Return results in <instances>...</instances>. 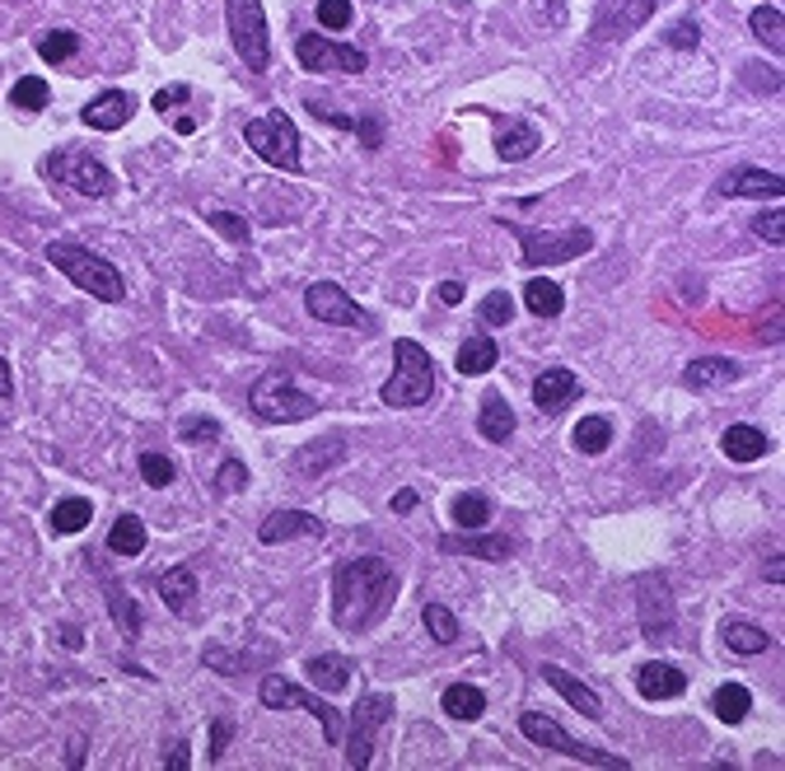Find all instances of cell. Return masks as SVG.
I'll return each instance as SVG.
<instances>
[{
	"mask_svg": "<svg viewBox=\"0 0 785 771\" xmlns=\"http://www.w3.org/2000/svg\"><path fill=\"white\" fill-rule=\"evenodd\" d=\"M146 543H150V533L146 524H140V514H122L113 528H108V552L113 557H140L146 552Z\"/></svg>",
	"mask_w": 785,
	"mask_h": 771,
	"instance_id": "cell-33",
	"label": "cell"
},
{
	"mask_svg": "<svg viewBox=\"0 0 785 771\" xmlns=\"http://www.w3.org/2000/svg\"><path fill=\"white\" fill-rule=\"evenodd\" d=\"M748 28L767 47H772V52H781V47H785V14H781V5H758L748 14Z\"/></svg>",
	"mask_w": 785,
	"mask_h": 771,
	"instance_id": "cell-41",
	"label": "cell"
},
{
	"mask_svg": "<svg viewBox=\"0 0 785 771\" xmlns=\"http://www.w3.org/2000/svg\"><path fill=\"white\" fill-rule=\"evenodd\" d=\"M211 486H215V496H234V492H244V486H248V468H244L239 459H225V463H220V472H215V482H211Z\"/></svg>",
	"mask_w": 785,
	"mask_h": 771,
	"instance_id": "cell-49",
	"label": "cell"
},
{
	"mask_svg": "<svg viewBox=\"0 0 785 771\" xmlns=\"http://www.w3.org/2000/svg\"><path fill=\"white\" fill-rule=\"evenodd\" d=\"M752 234H758V239H767L772 248H781V244H785V229H781V207L762 211L758 220H752Z\"/></svg>",
	"mask_w": 785,
	"mask_h": 771,
	"instance_id": "cell-52",
	"label": "cell"
},
{
	"mask_svg": "<svg viewBox=\"0 0 785 771\" xmlns=\"http://www.w3.org/2000/svg\"><path fill=\"white\" fill-rule=\"evenodd\" d=\"M392 720V697L388 692H365L351 711L347 725V767H370L374 762V738Z\"/></svg>",
	"mask_w": 785,
	"mask_h": 771,
	"instance_id": "cell-11",
	"label": "cell"
},
{
	"mask_svg": "<svg viewBox=\"0 0 785 771\" xmlns=\"http://www.w3.org/2000/svg\"><path fill=\"white\" fill-rule=\"evenodd\" d=\"M225 20L244 66L253 75H266V66H272V28H266L262 0H225Z\"/></svg>",
	"mask_w": 785,
	"mask_h": 771,
	"instance_id": "cell-7",
	"label": "cell"
},
{
	"mask_svg": "<svg viewBox=\"0 0 785 771\" xmlns=\"http://www.w3.org/2000/svg\"><path fill=\"white\" fill-rule=\"evenodd\" d=\"M207 225H215L225 239L234 244H248V220L244 215H234V211H207Z\"/></svg>",
	"mask_w": 785,
	"mask_h": 771,
	"instance_id": "cell-51",
	"label": "cell"
},
{
	"mask_svg": "<svg viewBox=\"0 0 785 771\" xmlns=\"http://www.w3.org/2000/svg\"><path fill=\"white\" fill-rule=\"evenodd\" d=\"M506 229L520 239V262L524 266H557V262H575L594 248V229L585 225H566V229H533V225H514L506 220Z\"/></svg>",
	"mask_w": 785,
	"mask_h": 771,
	"instance_id": "cell-4",
	"label": "cell"
},
{
	"mask_svg": "<svg viewBox=\"0 0 785 771\" xmlns=\"http://www.w3.org/2000/svg\"><path fill=\"white\" fill-rule=\"evenodd\" d=\"M10 103L20 108V113H42V108L52 103V85H47L42 75H20V85L10 89Z\"/></svg>",
	"mask_w": 785,
	"mask_h": 771,
	"instance_id": "cell-40",
	"label": "cell"
},
{
	"mask_svg": "<svg viewBox=\"0 0 785 771\" xmlns=\"http://www.w3.org/2000/svg\"><path fill=\"white\" fill-rule=\"evenodd\" d=\"M543 5H547V24H552V28L566 24V14H571V10H566V0H538V10H543Z\"/></svg>",
	"mask_w": 785,
	"mask_h": 771,
	"instance_id": "cell-57",
	"label": "cell"
},
{
	"mask_svg": "<svg viewBox=\"0 0 785 771\" xmlns=\"http://www.w3.org/2000/svg\"><path fill=\"white\" fill-rule=\"evenodd\" d=\"M337 463H347V449H341V435L313 439V445H304L300 453H295V472H300V477H319V472L337 468Z\"/></svg>",
	"mask_w": 785,
	"mask_h": 771,
	"instance_id": "cell-28",
	"label": "cell"
},
{
	"mask_svg": "<svg viewBox=\"0 0 785 771\" xmlns=\"http://www.w3.org/2000/svg\"><path fill=\"white\" fill-rule=\"evenodd\" d=\"M439 711H445L449 720H482V711H486V692L473 687V683H449V687H445V697H439Z\"/></svg>",
	"mask_w": 785,
	"mask_h": 771,
	"instance_id": "cell-31",
	"label": "cell"
},
{
	"mask_svg": "<svg viewBox=\"0 0 785 771\" xmlns=\"http://www.w3.org/2000/svg\"><path fill=\"white\" fill-rule=\"evenodd\" d=\"M164 767H174V771H187L192 767V753H187V738H178L174 753H164Z\"/></svg>",
	"mask_w": 785,
	"mask_h": 771,
	"instance_id": "cell-56",
	"label": "cell"
},
{
	"mask_svg": "<svg viewBox=\"0 0 785 771\" xmlns=\"http://www.w3.org/2000/svg\"><path fill=\"white\" fill-rule=\"evenodd\" d=\"M187 99H192V89H187V85H169V89H154L150 108H154V113H164V117H169V113H174V108H183Z\"/></svg>",
	"mask_w": 785,
	"mask_h": 771,
	"instance_id": "cell-54",
	"label": "cell"
},
{
	"mask_svg": "<svg viewBox=\"0 0 785 771\" xmlns=\"http://www.w3.org/2000/svg\"><path fill=\"white\" fill-rule=\"evenodd\" d=\"M244 140L262 164L281 173H300V127L286 113H262L244 122Z\"/></svg>",
	"mask_w": 785,
	"mask_h": 771,
	"instance_id": "cell-6",
	"label": "cell"
},
{
	"mask_svg": "<svg viewBox=\"0 0 785 771\" xmlns=\"http://www.w3.org/2000/svg\"><path fill=\"white\" fill-rule=\"evenodd\" d=\"M496 122V154L506 164H524L533 150H543V132L520 113H486Z\"/></svg>",
	"mask_w": 785,
	"mask_h": 771,
	"instance_id": "cell-16",
	"label": "cell"
},
{
	"mask_svg": "<svg viewBox=\"0 0 785 771\" xmlns=\"http://www.w3.org/2000/svg\"><path fill=\"white\" fill-rule=\"evenodd\" d=\"M421 622H426V632L435 636V645H453L463 632H459V618L445 608V604H426L421 608Z\"/></svg>",
	"mask_w": 785,
	"mask_h": 771,
	"instance_id": "cell-44",
	"label": "cell"
},
{
	"mask_svg": "<svg viewBox=\"0 0 785 771\" xmlns=\"http://www.w3.org/2000/svg\"><path fill=\"white\" fill-rule=\"evenodd\" d=\"M327 524L319 514H309V510H272L258 524V543L266 547H276V543H290V538H323Z\"/></svg>",
	"mask_w": 785,
	"mask_h": 771,
	"instance_id": "cell-17",
	"label": "cell"
},
{
	"mask_svg": "<svg viewBox=\"0 0 785 771\" xmlns=\"http://www.w3.org/2000/svg\"><path fill=\"white\" fill-rule=\"evenodd\" d=\"M416 500H421L416 492H398V496H392V510L407 514V510H416Z\"/></svg>",
	"mask_w": 785,
	"mask_h": 771,
	"instance_id": "cell-61",
	"label": "cell"
},
{
	"mask_svg": "<svg viewBox=\"0 0 785 771\" xmlns=\"http://www.w3.org/2000/svg\"><path fill=\"white\" fill-rule=\"evenodd\" d=\"M781 575H785V571H781V557H772V565H767V580H772V585H781Z\"/></svg>",
	"mask_w": 785,
	"mask_h": 771,
	"instance_id": "cell-63",
	"label": "cell"
},
{
	"mask_svg": "<svg viewBox=\"0 0 785 771\" xmlns=\"http://www.w3.org/2000/svg\"><path fill=\"white\" fill-rule=\"evenodd\" d=\"M398 604V571L384 557H351L333 571V622L341 632H374Z\"/></svg>",
	"mask_w": 785,
	"mask_h": 771,
	"instance_id": "cell-1",
	"label": "cell"
},
{
	"mask_svg": "<svg viewBox=\"0 0 785 771\" xmlns=\"http://www.w3.org/2000/svg\"><path fill=\"white\" fill-rule=\"evenodd\" d=\"M520 734L533 738L538 748H552V753H561V758H575V762H589V767H618V771L626 767V758H618V753H603L594 744H580V738H571L552 716H543V711H524L520 716Z\"/></svg>",
	"mask_w": 785,
	"mask_h": 771,
	"instance_id": "cell-9",
	"label": "cell"
},
{
	"mask_svg": "<svg viewBox=\"0 0 785 771\" xmlns=\"http://www.w3.org/2000/svg\"><path fill=\"white\" fill-rule=\"evenodd\" d=\"M201 664L215 669V673H244V669H253L258 659L239 655V650H225V645H207V650H201Z\"/></svg>",
	"mask_w": 785,
	"mask_h": 771,
	"instance_id": "cell-46",
	"label": "cell"
},
{
	"mask_svg": "<svg viewBox=\"0 0 785 771\" xmlns=\"http://www.w3.org/2000/svg\"><path fill=\"white\" fill-rule=\"evenodd\" d=\"M248 407H253L258 421H266V426H295V421H309L319 412V402L295 388L286 370H266L262 380L248 388Z\"/></svg>",
	"mask_w": 785,
	"mask_h": 771,
	"instance_id": "cell-5",
	"label": "cell"
},
{
	"mask_svg": "<svg viewBox=\"0 0 785 771\" xmlns=\"http://www.w3.org/2000/svg\"><path fill=\"white\" fill-rule=\"evenodd\" d=\"M514 295L510 290H491L486 300L477 304V319H482V327H510L514 323Z\"/></svg>",
	"mask_w": 785,
	"mask_h": 771,
	"instance_id": "cell-45",
	"label": "cell"
},
{
	"mask_svg": "<svg viewBox=\"0 0 785 771\" xmlns=\"http://www.w3.org/2000/svg\"><path fill=\"white\" fill-rule=\"evenodd\" d=\"M453 524H459L463 533H473V528H486L491 524V500L477 496V492H468L453 500Z\"/></svg>",
	"mask_w": 785,
	"mask_h": 771,
	"instance_id": "cell-42",
	"label": "cell"
},
{
	"mask_svg": "<svg viewBox=\"0 0 785 771\" xmlns=\"http://www.w3.org/2000/svg\"><path fill=\"white\" fill-rule=\"evenodd\" d=\"M0 398H14V380H10V360L0 356Z\"/></svg>",
	"mask_w": 785,
	"mask_h": 771,
	"instance_id": "cell-60",
	"label": "cell"
},
{
	"mask_svg": "<svg viewBox=\"0 0 785 771\" xmlns=\"http://www.w3.org/2000/svg\"><path fill=\"white\" fill-rule=\"evenodd\" d=\"M304 309H309V319L333 323V327H365V333L374 327V319L337 286V281H313V286L304 290Z\"/></svg>",
	"mask_w": 785,
	"mask_h": 771,
	"instance_id": "cell-14",
	"label": "cell"
},
{
	"mask_svg": "<svg viewBox=\"0 0 785 771\" xmlns=\"http://www.w3.org/2000/svg\"><path fill=\"white\" fill-rule=\"evenodd\" d=\"M575 398H580V380L566 365H552L533 380V402H538V412H547V416L561 412V407H571Z\"/></svg>",
	"mask_w": 785,
	"mask_h": 771,
	"instance_id": "cell-22",
	"label": "cell"
},
{
	"mask_svg": "<svg viewBox=\"0 0 785 771\" xmlns=\"http://www.w3.org/2000/svg\"><path fill=\"white\" fill-rule=\"evenodd\" d=\"M711 711H715V720H725V725H744L752 711V692L744 683H720L711 697Z\"/></svg>",
	"mask_w": 785,
	"mask_h": 771,
	"instance_id": "cell-35",
	"label": "cell"
},
{
	"mask_svg": "<svg viewBox=\"0 0 785 771\" xmlns=\"http://www.w3.org/2000/svg\"><path fill=\"white\" fill-rule=\"evenodd\" d=\"M514 407L500 398V393L491 388V393H482V412H477V435L486 439V445H506V439L514 435Z\"/></svg>",
	"mask_w": 785,
	"mask_h": 771,
	"instance_id": "cell-25",
	"label": "cell"
},
{
	"mask_svg": "<svg viewBox=\"0 0 785 771\" xmlns=\"http://www.w3.org/2000/svg\"><path fill=\"white\" fill-rule=\"evenodd\" d=\"M636 692L646 701H673L687 692V673L678 664H669V659H650V664L636 669Z\"/></svg>",
	"mask_w": 785,
	"mask_h": 771,
	"instance_id": "cell-20",
	"label": "cell"
},
{
	"mask_svg": "<svg viewBox=\"0 0 785 771\" xmlns=\"http://www.w3.org/2000/svg\"><path fill=\"white\" fill-rule=\"evenodd\" d=\"M75 52H80V34L75 28H47V34H38V57L47 66H66Z\"/></svg>",
	"mask_w": 785,
	"mask_h": 771,
	"instance_id": "cell-39",
	"label": "cell"
},
{
	"mask_svg": "<svg viewBox=\"0 0 785 771\" xmlns=\"http://www.w3.org/2000/svg\"><path fill=\"white\" fill-rule=\"evenodd\" d=\"M295 61L304 71H341V75H360L370 66V57L351 42H333V38H319V34H300L295 38Z\"/></svg>",
	"mask_w": 785,
	"mask_h": 771,
	"instance_id": "cell-13",
	"label": "cell"
},
{
	"mask_svg": "<svg viewBox=\"0 0 785 771\" xmlns=\"http://www.w3.org/2000/svg\"><path fill=\"white\" fill-rule=\"evenodd\" d=\"M103 594H108V612H113L117 632L127 636V641H136V636H140V608H136V599L117 585L113 575H103Z\"/></svg>",
	"mask_w": 785,
	"mask_h": 771,
	"instance_id": "cell-32",
	"label": "cell"
},
{
	"mask_svg": "<svg viewBox=\"0 0 785 771\" xmlns=\"http://www.w3.org/2000/svg\"><path fill=\"white\" fill-rule=\"evenodd\" d=\"M543 679L552 683V687H557L561 697H566V701H571V706H575V711L585 716V720H603V701H599V692H594V687H585V683L575 679V673H566L561 664H543Z\"/></svg>",
	"mask_w": 785,
	"mask_h": 771,
	"instance_id": "cell-24",
	"label": "cell"
},
{
	"mask_svg": "<svg viewBox=\"0 0 785 771\" xmlns=\"http://www.w3.org/2000/svg\"><path fill=\"white\" fill-rule=\"evenodd\" d=\"M524 309L533 313V319H557V313L566 309V290H561L557 281H547V276H528L524 281Z\"/></svg>",
	"mask_w": 785,
	"mask_h": 771,
	"instance_id": "cell-30",
	"label": "cell"
},
{
	"mask_svg": "<svg viewBox=\"0 0 785 771\" xmlns=\"http://www.w3.org/2000/svg\"><path fill=\"white\" fill-rule=\"evenodd\" d=\"M229 734H234V725H229L225 716H215V720H211V748H207V762H220V758H225Z\"/></svg>",
	"mask_w": 785,
	"mask_h": 771,
	"instance_id": "cell-55",
	"label": "cell"
},
{
	"mask_svg": "<svg viewBox=\"0 0 785 771\" xmlns=\"http://www.w3.org/2000/svg\"><path fill=\"white\" fill-rule=\"evenodd\" d=\"M94 519V506L85 496H66V500H57L52 514H47V528L52 533H80L85 524Z\"/></svg>",
	"mask_w": 785,
	"mask_h": 771,
	"instance_id": "cell-38",
	"label": "cell"
},
{
	"mask_svg": "<svg viewBox=\"0 0 785 771\" xmlns=\"http://www.w3.org/2000/svg\"><path fill=\"white\" fill-rule=\"evenodd\" d=\"M767 449H772V439H767V431H758V426H730L725 435H720V453H725L730 463H758V459H767Z\"/></svg>",
	"mask_w": 785,
	"mask_h": 771,
	"instance_id": "cell-26",
	"label": "cell"
},
{
	"mask_svg": "<svg viewBox=\"0 0 785 771\" xmlns=\"http://www.w3.org/2000/svg\"><path fill=\"white\" fill-rule=\"evenodd\" d=\"M496 360H500V346H496V337H482V333H473L463 346H459V374H486V370H496Z\"/></svg>",
	"mask_w": 785,
	"mask_h": 771,
	"instance_id": "cell-37",
	"label": "cell"
},
{
	"mask_svg": "<svg viewBox=\"0 0 785 771\" xmlns=\"http://www.w3.org/2000/svg\"><path fill=\"white\" fill-rule=\"evenodd\" d=\"M136 468H140V477H146V486H154V492H164V486H174V477H178V468H174V459L169 453H154V449H146L136 459Z\"/></svg>",
	"mask_w": 785,
	"mask_h": 771,
	"instance_id": "cell-43",
	"label": "cell"
},
{
	"mask_svg": "<svg viewBox=\"0 0 785 771\" xmlns=\"http://www.w3.org/2000/svg\"><path fill=\"white\" fill-rule=\"evenodd\" d=\"M664 42L673 47V52H693V47L701 42V28H697L693 20H678V24H673L669 34H664Z\"/></svg>",
	"mask_w": 785,
	"mask_h": 771,
	"instance_id": "cell-53",
	"label": "cell"
},
{
	"mask_svg": "<svg viewBox=\"0 0 785 771\" xmlns=\"http://www.w3.org/2000/svg\"><path fill=\"white\" fill-rule=\"evenodd\" d=\"M571 445L585 453V459H599L612 449V421L608 416H580V426L571 431Z\"/></svg>",
	"mask_w": 785,
	"mask_h": 771,
	"instance_id": "cell-36",
	"label": "cell"
},
{
	"mask_svg": "<svg viewBox=\"0 0 785 771\" xmlns=\"http://www.w3.org/2000/svg\"><path fill=\"white\" fill-rule=\"evenodd\" d=\"M435 295H439V304H463V286H459V281H445Z\"/></svg>",
	"mask_w": 785,
	"mask_h": 771,
	"instance_id": "cell-58",
	"label": "cell"
},
{
	"mask_svg": "<svg viewBox=\"0 0 785 771\" xmlns=\"http://www.w3.org/2000/svg\"><path fill=\"white\" fill-rule=\"evenodd\" d=\"M304 673H309V683L323 687V692H347L356 664H351L347 655H313L309 664H304Z\"/></svg>",
	"mask_w": 785,
	"mask_h": 771,
	"instance_id": "cell-29",
	"label": "cell"
},
{
	"mask_svg": "<svg viewBox=\"0 0 785 771\" xmlns=\"http://www.w3.org/2000/svg\"><path fill=\"white\" fill-rule=\"evenodd\" d=\"M720 192L725 197H758V201H781L785 192V183H781V173H767V169H730L725 178H720Z\"/></svg>",
	"mask_w": 785,
	"mask_h": 771,
	"instance_id": "cell-21",
	"label": "cell"
},
{
	"mask_svg": "<svg viewBox=\"0 0 785 771\" xmlns=\"http://www.w3.org/2000/svg\"><path fill=\"white\" fill-rule=\"evenodd\" d=\"M439 552L453 557V552H463V557H477V561H510L514 557V538H506V533H445L439 538Z\"/></svg>",
	"mask_w": 785,
	"mask_h": 771,
	"instance_id": "cell-18",
	"label": "cell"
},
{
	"mask_svg": "<svg viewBox=\"0 0 785 771\" xmlns=\"http://www.w3.org/2000/svg\"><path fill=\"white\" fill-rule=\"evenodd\" d=\"M178 439H183V445H207V439H220V421H211V416H183L178 421Z\"/></svg>",
	"mask_w": 785,
	"mask_h": 771,
	"instance_id": "cell-47",
	"label": "cell"
},
{
	"mask_svg": "<svg viewBox=\"0 0 785 771\" xmlns=\"http://www.w3.org/2000/svg\"><path fill=\"white\" fill-rule=\"evenodd\" d=\"M132 113H136V99L127 89H103L99 99L85 103L80 122H85V127H94V132H122L132 122Z\"/></svg>",
	"mask_w": 785,
	"mask_h": 771,
	"instance_id": "cell-19",
	"label": "cell"
},
{
	"mask_svg": "<svg viewBox=\"0 0 785 771\" xmlns=\"http://www.w3.org/2000/svg\"><path fill=\"white\" fill-rule=\"evenodd\" d=\"M47 178H57L61 187H71V192H80V197H113L117 192V178L108 173V164H99L94 154H85V150H75V146H66V150H57V154H47Z\"/></svg>",
	"mask_w": 785,
	"mask_h": 771,
	"instance_id": "cell-8",
	"label": "cell"
},
{
	"mask_svg": "<svg viewBox=\"0 0 785 771\" xmlns=\"http://www.w3.org/2000/svg\"><path fill=\"white\" fill-rule=\"evenodd\" d=\"M160 599L174 618H187L192 612V599H197V571L192 565H169L160 575Z\"/></svg>",
	"mask_w": 785,
	"mask_h": 771,
	"instance_id": "cell-27",
	"label": "cell"
},
{
	"mask_svg": "<svg viewBox=\"0 0 785 771\" xmlns=\"http://www.w3.org/2000/svg\"><path fill=\"white\" fill-rule=\"evenodd\" d=\"M61 645H66V650H80V645H85L80 626H61Z\"/></svg>",
	"mask_w": 785,
	"mask_h": 771,
	"instance_id": "cell-59",
	"label": "cell"
},
{
	"mask_svg": "<svg viewBox=\"0 0 785 771\" xmlns=\"http://www.w3.org/2000/svg\"><path fill=\"white\" fill-rule=\"evenodd\" d=\"M71 767H80L85 762V738H71V758H66Z\"/></svg>",
	"mask_w": 785,
	"mask_h": 771,
	"instance_id": "cell-62",
	"label": "cell"
},
{
	"mask_svg": "<svg viewBox=\"0 0 785 771\" xmlns=\"http://www.w3.org/2000/svg\"><path fill=\"white\" fill-rule=\"evenodd\" d=\"M739 360H730V356H697V360H687V370H683V384L687 388H697V393H706V388H725V384H734L739 380Z\"/></svg>",
	"mask_w": 785,
	"mask_h": 771,
	"instance_id": "cell-23",
	"label": "cell"
},
{
	"mask_svg": "<svg viewBox=\"0 0 785 771\" xmlns=\"http://www.w3.org/2000/svg\"><path fill=\"white\" fill-rule=\"evenodd\" d=\"M392 380L379 388V402L384 407H426L431 393H435V360L421 341L412 337H398L392 341Z\"/></svg>",
	"mask_w": 785,
	"mask_h": 771,
	"instance_id": "cell-3",
	"label": "cell"
},
{
	"mask_svg": "<svg viewBox=\"0 0 785 771\" xmlns=\"http://www.w3.org/2000/svg\"><path fill=\"white\" fill-rule=\"evenodd\" d=\"M655 14V0H594V28L589 38L594 42H612V38H626L636 34Z\"/></svg>",
	"mask_w": 785,
	"mask_h": 771,
	"instance_id": "cell-15",
	"label": "cell"
},
{
	"mask_svg": "<svg viewBox=\"0 0 785 771\" xmlns=\"http://www.w3.org/2000/svg\"><path fill=\"white\" fill-rule=\"evenodd\" d=\"M351 20H356L351 0H319V24H323V28L341 34V28H351Z\"/></svg>",
	"mask_w": 785,
	"mask_h": 771,
	"instance_id": "cell-48",
	"label": "cell"
},
{
	"mask_svg": "<svg viewBox=\"0 0 785 771\" xmlns=\"http://www.w3.org/2000/svg\"><path fill=\"white\" fill-rule=\"evenodd\" d=\"M636 618L646 641H673V589L659 571L636 580Z\"/></svg>",
	"mask_w": 785,
	"mask_h": 771,
	"instance_id": "cell-12",
	"label": "cell"
},
{
	"mask_svg": "<svg viewBox=\"0 0 785 771\" xmlns=\"http://www.w3.org/2000/svg\"><path fill=\"white\" fill-rule=\"evenodd\" d=\"M351 132L360 136V146H365L370 154H374V150H384V132H388V127H384V117H379V113L356 117V127H351Z\"/></svg>",
	"mask_w": 785,
	"mask_h": 771,
	"instance_id": "cell-50",
	"label": "cell"
},
{
	"mask_svg": "<svg viewBox=\"0 0 785 771\" xmlns=\"http://www.w3.org/2000/svg\"><path fill=\"white\" fill-rule=\"evenodd\" d=\"M720 636H725V645L734 655H767L772 650V636H767L758 622H744V618H730L720 626Z\"/></svg>",
	"mask_w": 785,
	"mask_h": 771,
	"instance_id": "cell-34",
	"label": "cell"
},
{
	"mask_svg": "<svg viewBox=\"0 0 785 771\" xmlns=\"http://www.w3.org/2000/svg\"><path fill=\"white\" fill-rule=\"evenodd\" d=\"M47 262H52L57 272L71 281V286H80L85 295H94V300H103V304H122V300H127V281H122V272L108 258L94 253V248H85V244L52 239V244H47Z\"/></svg>",
	"mask_w": 785,
	"mask_h": 771,
	"instance_id": "cell-2",
	"label": "cell"
},
{
	"mask_svg": "<svg viewBox=\"0 0 785 771\" xmlns=\"http://www.w3.org/2000/svg\"><path fill=\"white\" fill-rule=\"evenodd\" d=\"M258 697H262V706H272V711H286V706H295V711H309L323 725L327 744H333V748L341 744V711H337V706H327L319 692H304V687H295L286 679H276V673H266L262 687H258Z\"/></svg>",
	"mask_w": 785,
	"mask_h": 771,
	"instance_id": "cell-10",
	"label": "cell"
}]
</instances>
